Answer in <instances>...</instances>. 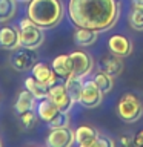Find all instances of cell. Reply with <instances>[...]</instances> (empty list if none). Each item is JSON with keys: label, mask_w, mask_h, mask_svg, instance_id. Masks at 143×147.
<instances>
[{"label": "cell", "mask_w": 143, "mask_h": 147, "mask_svg": "<svg viewBox=\"0 0 143 147\" xmlns=\"http://www.w3.org/2000/svg\"><path fill=\"white\" fill-rule=\"evenodd\" d=\"M112 78L114 77H111L109 74L100 71L99 74H95V77L92 78V80L95 81V84L100 87V90L103 92V94H108V92H111V90H112V87H114Z\"/></svg>", "instance_id": "cell-22"}, {"label": "cell", "mask_w": 143, "mask_h": 147, "mask_svg": "<svg viewBox=\"0 0 143 147\" xmlns=\"http://www.w3.org/2000/svg\"><path fill=\"white\" fill-rule=\"evenodd\" d=\"M0 144H2V141H0Z\"/></svg>", "instance_id": "cell-31"}, {"label": "cell", "mask_w": 143, "mask_h": 147, "mask_svg": "<svg viewBox=\"0 0 143 147\" xmlns=\"http://www.w3.org/2000/svg\"><path fill=\"white\" fill-rule=\"evenodd\" d=\"M100 71H103L106 74H109L111 77H118L123 72V61L120 60V57L114 55L111 52V55H105L100 60Z\"/></svg>", "instance_id": "cell-14"}, {"label": "cell", "mask_w": 143, "mask_h": 147, "mask_svg": "<svg viewBox=\"0 0 143 147\" xmlns=\"http://www.w3.org/2000/svg\"><path fill=\"white\" fill-rule=\"evenodd\" d=\"M25 89H28L37 100H42L45 96H48L49 94V86L40 83L39 80H35L34 77H28L25 80Z\"/></svg>", "instance_id": "cell-19"}, {"label": "cell", "mask_w": 143, "mask_h": 147, "mask_svg": "<svg viewBox=\"0 0 143 147\" xmlns=\"http://www.w3.org/2000/svg\"><path fill=\"white\" fill-rule=\"evenodd\" d=\"M134 6H142L143 8V0H132Z\"/></svg>", "instance_id": "cell-29"}, {"label": "cell", "mask_w": 143, "mask_h": 147, "mask_svg": "<svg viewBox=\"0 0 143 147\" xmlns=\"http://www.w3.org/2000/svg\"><path fill=\"white\" fill-rule=\"evenodd\" d=\"M65 87H66L69 96L78 103L80 101V95H82V89H83V78L80 77H76V75H71L65 80Z\"/></svg>", "instance_id": "cell-20"}, {"label": "cell", "mask_w": 143, "mask_h": 147, "mask_svg": "<svg viewBox=\"0 0 143 147\" xmlns=\"http://www.w3.org/2000/svg\"><path fill=\"white\" fill-rule=\"evenodd\" d=\"M97 35H99V32L94 29H89V28H77L76 32H74V41L78 46L86 48V46H91L95 43Z\"/></svg>", "instance_id": "cell-18"}, {"label": "cell", "mask_w": 143, "mask_h": 147, "mask_svg": "<svg viewBox=\"0 0 143 147\" xmlns=\"http://www.w3.org/2000/svg\"><path fill=\"white\" fill-rule=\"evenodd\" d=\"M0 48L5 51H16L17 48H20L18 29L12 26L0 28Z\"/></svg>", "instance_id": "cell-12"}, {"label": "cell", "mask_w": 143, "mask_h": 147, "mask_svg": "<svg viewBox=\"0 0 143 147\" xmlns=\"http://www.w3.org/2000/svg\"><path fill=\"white\" fill-rule=\"evenodd\" d=\"M114 146V141L111 140L108 136H103L99 133V136H97V141H95V146L94 147H112Z\"/></svg>", "instance_id": "cell-26"}, {"label": "cell", "mask_w": 143, "mask_h": 147, "mask_svg": "<svg viewBox=\"0 0 143 147\" xmlns=\"http://www.w3.org/2000/svg\"><path fill=\"white\" fill-rule=\"evenodd\" d=\"M48 96L54 101L55 104H57V107L60 110H63V112H69L71 107L74 106V103H76V101L69 96L66 87H65V83H63V84H57V83H55V84L49 86Z\"/></svg>", "instance_id": "cell-9"}, {"label": "cell", "mask_w": 143, "mask_h": 147, "mask_svg": "<svg viewBox=\"0 0 143 147\" xmlns=\"http://www.w3.org/2000/svg\"><path fill=\"white\" fill-rule=\"evenodd\" d=\"M31 74L35 80H39L40 83H43L46 86L55 84V83H57V78H59L57 74L54 72L52 66H49V64H46V63H42V61H37L34 66H32Z\"/></svg>", "instance_id": "cell-10"}, {"label": "cell", "mask_w": 143, "mask_h": 147, "mask_svg": "<svg viewBox=\"0 0 143 147\" xmlns=\"http://www.w3.org/2000/svg\"><path fill=\"white\" fill-rule=\"evenodd\" d=\"M76 141V132L69 127L51 129L49 135L46 136V146L49 147H69Z\"/></svg>", "instance_id": "cell-8"}, {"label": "cell", "mask_w": 143, "mask_h": 147, "mask_svg": "<svg viewBox=\"0 0 143 147\" xmlns=\"http://www.w3.org/2000/svg\"><path fill=\"white\" fill-rule=\"evenodd\" d=\"M132 142H134V144H136L137 147H143V129L136 133V136H134Z\"/></svg>", "instance_id": "cell-27"}, {"label": "cell", "mask_w": 143, "mask_h": 147, "mask_svg": "<svg viewBox=\"0 0 143 147\" xmlns=\"http://www.w3.org/2000/svg\"><path fill=\"white\" fill-rule=\"evenodd\" d=\"M35 113H34V110H28V112L25 113H22L20 115V121H22V126L25 127V129H31L32 126L35 124Z\"/></svg>", "instance_id": "cell-25"}, {"label": "cell", "mask_w": 143, "mask_h": 147, "mask_svg": "<svg viewBox=\"0 0 143 147\" xmlns=\"http://www.w3.org/2000/svg\"><path fill=\"white\" fill-rule=\"evenodd\" d=\"M51 66H52L54 72L57 74V77L63 78V80H66L68 77L72 75V66H71V58H69V54H62V55H57L52 63H51Z\"/></svg>", "instance_id": "cell-16"}, {"label": "cell", "mask_w": 143, "mask_h": 147, "mask_svg": "<svg viewBox=\"0 0 143 147\" xmlns=\"http://www.w3.org/2000/svg\"><path fill=\"white\" fill-rule=\"evenodd\" d=\"M117 115L125 123H136L143 115V104L140 98L134 94H125L117 103Z\"/></svg>", "instance_id": "cell-3"}, {"label": "cell", "mask_w": 143, "mask_h": 147, "mask_svg": "<svg viewBox=\"0 0 143 147\" xmlns=\"http://www.w3.org/2000/svg\"><path fill=\"white\" fill-rule=\"evenodd\" d=\"M103 92L100 90V87L95 84L94 80H86L83 81V89H82V95H80V103L82 106H85L88 109L97 107L101 100H103Z\"/></svg>", "instance_id": "cell-7"}, {"label": "cell", "mask_w": 143, "mask_h": 147, "mask_svg": "<svg viewBox=\"0 0 143 147\" xmlns=\"http://www.w3.org/2000/svg\"><path fill=\"white\" fill-rule=\"evenodd\" d=\"M71 58V66H72V75L85 78L88 74L92 71L94 66V60L88 52L85 51H74L69 54Z\"/></svg>", "instance_id": "cell-6"}, {"label": "cell", "mask_w": 143, "mask_h": 147, "mask_svg": "<svg viewBox=\"0 0 143 147\" xmlns=\"http://www.w3.org/2000/svg\"><path fill=\"white\" fill-rule=\"evenodd\" d=\"M9 61H11V66L18 72L31 71L32 66L37 63V51L20 46V48H17L12 52Z\"/></svg>", "instance_id": "cell-4"}, {"label": "cell", "mask_w": 143, "mask_h": 147, "mask_svg": "<svg viewBox=\"0 0 143 147\" xmlns=\"http://www.w3.org/2000/svg\"><path fill=\"white\" fill-rule=\"evenodd\" d=\"M132 142L131 138H128V136H122L120 138V144H123V146H129Z\"/></svg>", "instance_id": "cell-28"}, {"label": "cell", "mask_w": 143, "mask_h": 147, "mask_svg": "<svg viewBox=\"0 0 143 147\" xmlns=\"http://www.w3.org/2000/svg\"><path fill=\"white\" fill-rule=\"evenodd\" d=\"M18 35H20V46H23V48L37 49L45 41L43 29L40 26H37L35 23L25 28H18Z\"/></svg>", "instance_id": "cell-5"}, {"label": "cell", "mask_w": 143, "mask_h": 147, "mask_svg": "<svg viewBox=\"0 0 143 147\" xmlns=\"http://www.w3.org/2000/svg\"><path fill=\"white\" fill-rule=\"evenodd\" d=\"M108 48H109V51L114 55H117V57H120V58L128 57V55L132 52V43H131V40H129L128 37L118 35V34L109 37Z\"/></svg>", "instance_id": "cell-11"}, {"label": "cell", "mask_w": 143, "mask_h": 147, "mask_svg": "<svg viewBox=\"0 0 143 147\" xmlns=\"http://www.w3.org/2000/svg\"><path fill=\"white\" fill-rule=\"evenodd\" d=\"M59 110L60 109L57 107V104H55L49 96H45V98L39 100V104H37V115H39V118L42 121L49 123L51 119L59 113Z\"/></svg>", "instance_id": "cell-15"}, {"label": "cell", "mask_w": 143, "mask_h": 147, "mask_svg": "<svg viewBox=\"0 0 143 147\" xmlns=\"http://www.w3.org/2000/svg\"><path fill=\"white\" fill-rule=\"evenodd\" d=\"M99 132L91 126H78L76 129V142L80 147H94Z\"/></svg>", "instance_id": "cell-13"}, {"label": "cell", "mask_w": 143, "mask_h": 147, "mask_svg": "<svg viewBox=\"0 0 143 147\" xmlns=\"http://www.w3.org/2000/svg\"><path fill=\"white\" fill-rule=\"evenodd\" d=\"M63 14L65 9L60 0H31L28 6V17L42 29L57 26Z\"/></svg>", "instance_id": "cell-2"}, {"label": "cell", "mask_w": 143, "mask_h": 147, "mask_svg": "<svg viewBox=\"0 0 143 147\" xmlns=\"http://www.w3.org/2000/svg\"><path fill=\"white\" fill-rule=\"evenodd\" d=\"M68 16L77 28L97 32L111 29L118 20V0H69Z\"/></svg>", "instance_id": "cell-1"}, {"label": "cell", "mask_w": 143, "mask_h": 147, "mask_svg": "<svg viewBox=\"0 0 143 147\" xmlns=\"http://www.w3.org/2000/svg\"><path fill=\"white\" fill-rule=\"evenodd\" d=\"M129 25L136 31H143V8L134 6L131 16H129Z\"/></svg>", "instance_id": "cell-23"}, {"label": "cell", "mask_w": 143, "mask_h": 147, "mask_svg": "<svg viewBox=\"0 0 143 147\" xmlns=\"http://www.w3.org/2000/svg\"><path fill=\"white\" fill-rule=\"evenodd\" d=\"M17 2H20V3H29L31 0H17Z\"/></svg>", "instance_id": "cell-30"}, {"label": "cell", "mask_w": 143, "mask_h": 147, "mask_svg": "<svg viewBox=\"0 0 143 147\" xmlns=\"http://www.w3.org/2000/svg\"><path fill=\"white\" fill-rule=\"evenodd\" d=\"M69 112H63V110H59V113L48 123V126L51 129H60V127H69Z\"/></svg>", "instance_id": "cell-24"}, {"label": "cell", "mask_w": 143, "mask_h": 147, "mask_svg": "<svg viewBox=\"0 0 143 147\" xmlns=\"http://www.w3.org/2000/svg\"><path fill=\"white\" fill-rule=\"evenodd\" d=\"M17 0H0V23H6L16 16Z\"/></svg>", "instance_id": "cell-21"}, {"label": "cell", "mask_w": 143, "mask_h": 147, "mask_svg": "<svg viewBox=\"0 0 143 147\" xmlns=\"http://www.w3.org/2000/svg\"><path fill=\"white\" fill-rule=\"evenodd\" d=\"M35 101L37 98L31 94L28 89H23L20 94H18L17 100H16V104H14V109L18 115L28 112V110H34V106H35Z\"/></svg>", "instance_id": "cell-17"}]
</instances>
